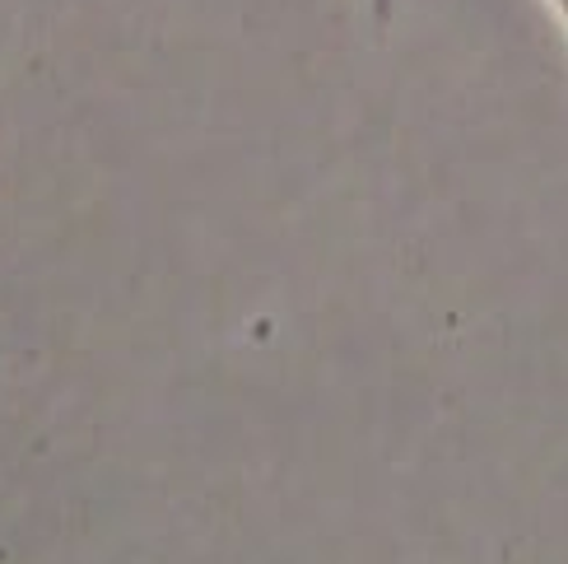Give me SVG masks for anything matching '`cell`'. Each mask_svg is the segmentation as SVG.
<instances>
[{
  "label": "cell",
  "instance_id": "6da1fadb",
  "mask_svg": "<svg viewBox=\"0 0 568 564\" xmlns=\"http://www.w3.org/2000/svg\"><path fill=\"white\" fill-rule=\"evenodd\" d=\"M555 6H559V14H564V23H568V0H555Z\"/></svg>",
  "mask_w": 568,
  "mask_h": 564
}]
</instances>
